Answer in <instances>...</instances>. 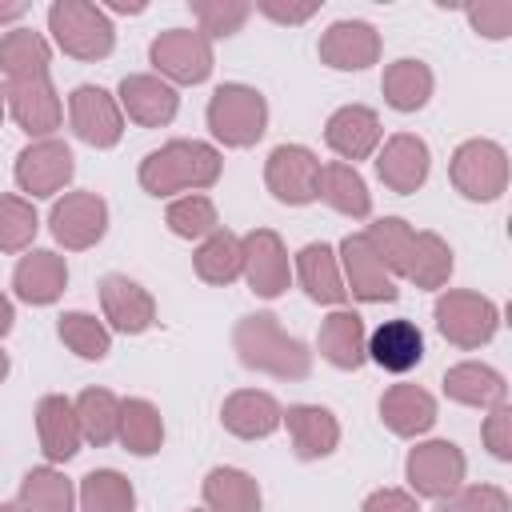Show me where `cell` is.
Here are the masks:
<instances>
[{"mask_svg":"<svg viewBox=\"0 0 512 512\" xmlns=\"http://www.w3.org/2000/svg\"><path fill=\"white\" fill-rule=\"evenodd\" d=\"M208 128L228 148H248L268 128V104L248 84H220L208 100Z\"/></svg>","mask_w":512,"mask_h":512,"instance_id":"277c9868","label":"cell"},{"mask_svg":"<svg viewBox=\"0 0 512 512\" xmlns=\"http://www.w3.org/2000/svg\"><path fill=\"white\" fill-rule=\"evenodd\" d=\"M296 276H300V288L308 292V300H316V304H344L348 300L336 252L328 244H304L296 252Z\"/></svg>","mask_w":512,"mask_h":512,"instance_id":"83f0119b","label":"cell"},{"mask_svg":"<svg viewBox=\"0 0 512 512\" xmlns=\"http://www.w3.org/2000/svg\"><path fill=\"white\" fill-rule=\"evenodd\" d=\"M12 320H16V312H12V300L0 292V336H8V332H12Z\"/></svg>","mask_w":512,"mask_h":512,"instance_id":"681fc988","label":"cell"},{"mask_svg":"<svg viewBox=\"0 0 512 512\" xmlns=\"http://www.w3.org/2000/svg\"><path fill=\"white\" fill-rule=\"evenodd\" d=\"M148 60L176 84H200L212 72V40L192 28H168L148 44Z\"/></svg>","mask_w":512,"mask_h":512,"instance_id":"ba28073f","label":"cell"},{"mask_svg":"<svg viewBox=\"0 0 512 512\" xmlns=\"http://www.w3.org/2000/svg\"><path fill=\"white\" fill-rule=\"evenodd\" d=\"M284 424H288V436L300 460H324L340 444V424L320 404H292L284 412Z\"/></svg>","mask_w":512,"mask_h":512,"instance_id":"603a6c76","label":"cell"},{"mask_svg":"<svg viewBox=\"0 0 512 512\" xmlns=\"http://www.w3.org/2000/svg\"><path fill=\"white\" fill-rule=\"evenodd\" d=\"M68 284V264L60 252H48V248H36L28 252L16 272H12V288L24 304H52Z\"/></svg>","mask_w":512,"mask_h":512,"instance_id":"d4e9b609","label":"cell"},{"mask_svg":"<svg viewBox=\"0 0 512 512\" xmlns=\"http://www.w3.org/2000/svg\"><path fill=\"white\" fill-rule=\"evenodd\" d=\"M360 512H420V508H416V496H408L400 488H376L360 504Z\"/></svg>","mask_w":512,"mask_h":512,"instance_id":"7dc6e473","label":"cell"},{"mask_svg":"<svg viewBox=\"0 0 512 512\" xmlns=\"http://www.w3.org/2000/svg\"><path fill=\"white\" fill-rule=\"evenodd\" d=\"M220 176V152L204 140H168L140 160V188L152 196H172L188 188H208Z\"/></svg>","mask_w":512,"mask_h":512,"instance_id":"7a4b0ae2","label":"cell"},{"mask_svg":"<svg viewBox=\"0 0 512 512\" xmlns=\"http://www.w3.org/2000/svg\"><path fill=\"white\" fill-rule=\"evenodd\" d=\"M76 420H80V436L88 444H108L116 440V428H120V400L108 392V388H84L76 396Z\"/></svg>","mask_w":512,"mask_h":512,"instance_id":"d590c367","label":"cell"},{"mask_svg":"<svg viewBox=\"0 0 512 512\" xmlns=\"http://www.w3.org/2000/svg\"><path fill=\"white\" fill-rule=\"evenodd\" d=\"M428 168H432L428 144H424L420 136H412V132H396V136L380 148V156H376L380 180H384L392 192H400V196L416 192V188L428 180Z\"/></svg>","mask_w":512,"mask_h":512,"instance_id":"ac0fdd59","label":"cell"},{"mask_svg":"<svg viewBox=\"0 0 512 512\" xmlns=\"http://www.w3.org/2000/svg\"><path fill=\"white\" fill-rule=\"evenodd\" d=\"M120 444L132 456H152L164 444V420L156 412V404L148 400H120V428H116Z\"/></svg>","mask_w":512,"mask_h":512,"instance_id":"e575fe53","label":"cell"},{"mask_svg":"<svg viewBox=\"0 0 512 512\" xmlns=\"http://www.w3.org/2000/svg\"><path fill=\"white\" fill-rule=\"evenodd\" d=\"M464 472H468V460H464V452L452 440L416 444L408 452V460H404V476H408L412 492L416 496H428V500L452 496L464 484Z\"/></svg>","mask_w":512,"mask_h":512,"instance_id":"52a82bcc","label":"cell"},{"mask_svg":"<svg viewBox=\"0 0 512 512\" xmlns=\"http://www.w3.org/2000/svg\"><path fill=\"white\" fill-rule=\"evenodd\" d=\"M24 12H28V4H0V20H16Z\"/></svg>","mask_w":512,"mask_h":512,"instance_id":"f907efd6","label":"cell"},{"mask_svg":"<svg viewBox=\"0 0 512 512\" xmlns=\"http://www.w3.org/2000/svg\"><path fill=\"white\" fill-rule=\"evenodd\" d=\"M8 376V352H0V380Z\"/></svg>","mask_w":512,"mask_h":512,"instance_id":"db71d44e","label":"cell"},{"mask_svg":"<svg viewBox=\"0 0 512 512\" xmlns=\"http://www.w3.org/2000/svg\"><path fill=\"white\" fill-rule=\"evenodd\" d=\"M164 220H168V228H172L176 236H184V240H200V236H212V232L220 228L216 204H212L208 196H180V200H172Z\"/></svg>","mask_w":512,"mask_h":512,"instance_id":"60d3db41","label":"cell"},{"mask_svg":"<svg viewBox=\"0 0 512 512\" xmlns=\"http://www.w3.org/2000/svg\"><path fill=\"white\" fill-rule=\"evenodd\" d=\"M364 320L356 316V312H348V308H340V312H332L324 324H320V336H316V344H320V356L328 360V364H336V368H344V372H356L368 356H364Z\"/></svg>","mask_w":512,"mask_h":512,"instance_id":"f546056e","label":"cell"},{"mask_svg":"<svg viewBox=\"0 0 512 512\" xmlns=\"http://www.w3.org/2000/svg\"><path fill=\"white\" fill-rule=\"evenodd\" d=\"M220 420H224V428H228L232 436H240V440H264V436H272V432L280 428L284 408H280L268 392L240 388V392H232V396L224 400Z\"/></svg>","mask_w":512,"mask_h":512,"instance_id":"44dd1931","label":"cell"},{"mask_svg":"<svg viewBox=\"0 0 512 512\" xmlns=\"http://www.w3.org/2000/svg\"><path fill=\"white\" fill-rule=\"evenodd\" d=\"M120 108L144 124V128H160L176 116L180 108V96L172 84H164L160 76H148V72H136V76H124L120 80Z\"/></svg>","mask_w":512,"mask_h":512,"instance_id":"ffe728a7","label":"cell"},{"mask_svg":"<svg viewBox=\"0 0 512 512\" xmlns=\"http://www.w3.org/2000/svg\"><path fill=\"white\" fill-rule=\"evenodd\" d=\"M36 208L20 196H0V252H24L36 240Z\"/></svg>","mask_w":512,"mask_h":512,"instance_id":"b9f144b4","label":"cell"},{"mask_svg":"<svg viewBox=\"0 0 512 512\" xmlns=\"http://www.w3.org/2000/svg\"><path fill=\"white\" fill-rule=\"evenodd\" d=\"M436 512H508V496L496 484H468L444 496Z\"/></svg>","mask_w":512,"mask_h":512,"instance_id":"ee69618b","label":"cell"},{"mask_svg":"<svg viewBox=\"0 0 512 512\" xmlns=\"http://www.w3.org/2000/svg\"><path fill=\"white\" fill-rule=\"evenodd\" d=\"M380 420L396 436H420L436 424V400L416 384H392L380 396Z\"/></svg>","mask_w":512,"mask_h":512,"instance_id":"484cf974","label":"cell"},{"mask_svg":"<svg viewBox=\"0 0 512 512\" xmlns=\"http://www.w3.org/2000/svg\"><path fill=\"white\" fill-rule=\"evenodd\" d=\"M436 328L448 344L456 348H480L496 336L500 328V308L480 296V292H468V288H448L440 300H436Z\"/></svg>","mask_w":512,"mask_h":512,"instance_id":"5b68a950","label":"cell"},{"mask_svg":"<svg viewBox=\"0 0 512 512\" xmlns=\"http://www.w3.org/2000/svg\"><path fill=\"white\" fill-rule=\"evenodd\" d=\"M0 512H28V508H24L20 500H16V504H0Z\"/></svg>","mask_w":512,"mask_h":512,"instance_id":"f5cc1de1","label":"cell"},{"mask_svg":"<svg viewBox=\"0 0 512 512\" xmlns=\"http://www.w3.org/2000/svg\"><path fill=\"white\" fill-rule=\"evenodd\" d=\"M80 508L84 512H136V492L128 476L112 468H96L80 480Z\"/></svg>","mask_w":512,"mask_h":512,"instance_id":"74e56055","label":"cell"},{"mask_svg":"<svg viewBox=\"0 0 512 512\" xmlns=\"http://www.w3.org/2000/svg\"><path fill=\"white\" fill-rule=\"evenodd\" d=\"M192 268L204 284H232L240 276V240L224 228H216L212 236H204V244L192 256Z\"/></svg>","mask_w":512,"mask_h":512,"instance_id":"8d00e7d4","label":"cell"},{"mask_svg":"<svg viewBox=\"0 0 512 512\" xmlns=\"http://www.w3.org/2000/svg\"><path fill=\"white\" fill-rule=\"evenodd\" d=\"M76 164H72V148L64 140H32L20 156H16V184L28 196H56L68 180H72Z\"/></svg>","mask_w":512,"mask_h":512,"instance_id":"8fae6325","label":"cell"},{"mask_svg":"<svg viewBox=\"0 0 512 512\" xmlns=\"http://www.w3.org/2000/svg\"><path fill=\"white\" fill-rule=\"evenodd\" d=\"M380 88H384V100H388L396 112H416V108H424L428 96H432V68H428L424 60H412V56L392 60V64L384 68Z\"/></svg>","mask_w":512,"mask_h":512,"instance_id":"1f68e13d","label":"cell"},{"mask_svg":"<svg viewBox=\"0 0 512 512\" xmlns=\"http://www.w3.org/2000/svg\"><path fill=\"white\" fill-rule=\"evenodd\" d=\"M192 512H200V508H192Z\"/></svg>","mask_w":512,"mask_h":512,"instance_id":"9f6ffc18","label":"cell"},{"mask_svg":"<svg viewBox=\"0 0 512 512\" xmlns=\"http://www.w3.org/2000/svg\"><path fill=\"white\" fill-rule=\"evenodd\" d=\"M0 120H4V88H0Z\"/></svg>","mask_w":512,"mask_h":512,"instance_id":"11a10c76","label":"cell"},{"mask_svg":"<svg viewBox=\"0 0 512 512\" xmlns=\"http://www.w3.org/2000/svg\"><path fill=\"white\" fill-rule=\"evenodd\" d=\"M48 28L72 60H104L116 44L108 12L88 0H56L48 8Z\"/></svg>","mask_w":512,"mask_h":512,"instance_id":"3957f363","label":"cell"},{"mask_svg":"<svg viewBox=\"0 0 512 512\" xmlns=\"http://www.w3.org/2000/svg\"><path fill=\"white\" fill-rule=\"evenodd\" d=\"M192 12L200 20V32L212 40V36L240 32V24L248 20L252 4H244V0H192Z\"/></svg>","mask_w":512,"mask_h":512,"instance_id":"7bdbcfd3","label":"cell"},{"mask_svg":"<svg viewBox=\"0 0 512 512\" xmlns=\"http://www.w3.org/2000/svg\"><path fill=\"white\" fill-rule=\"evenodd\" d=\"M448 176L468 200H496L508 188V152L496 140H464L452 152Z\"/></svg>","mask_w":512,"mask_h":512,"instance_id":"8992f818","label":"cell"},{"mask_svg":"<svg viewBox=\"0 0 512 512\" xmlns=\"http://www.w3.org/2000/svg\"><path fill=\"white\" fill-rule=\"evenodd\" d=\"M72 480L56 468H32L20 480V504L28 512H72Z\"/></svg>","mask_w":512,"mask_h":512,"instance_id":"f35d334b","label":"cell"},{"mask_svg":"<svg viewBox=\"0 0 512 512\" xmlns=\"http://www.w3.org/2000/svg\"><path fill=\"white\" fill-rule=\"evenodd\" d=\"M4 104L12 108L16 124L28 136H48L64 120V108H60V96H56L48 72L44 76H28V80H8L4 84Z\"/></svg>","mask_w":512,"mask_h":512,"instance_id":"5bb4252c","label":"cell"},{"mask_svg":"<svg viewBox=\"0 0 512 512\" xmlns=\"http://www.w3.org/2000/svg\"><path fill=\"white\" fill-rule=\"evenodd\" d=\"M48 228H52V236H56L64 248H72V252L92 248V244L104 236V228H108V204H104L96 192H68L64 200L52 204Z\"/></svg>","mask_w":512,"mask_h":512,"instance_id":"4fadbf2b","label":"cell"},{"mask_svg":"<svg viewBox=\"0 0 512 512\" xmlns=\"http://www.w3.org/2000/svg\"><path fill=\"white\" fill-rule=\"evenodd\" d=\"M232 348L240 356L244 368L252 372H268L276 380H304L312 372V352L304 348V340L288 336L272 312H256L236 320L232 328Z\"/></svg>","mask_w":512,"mask_h":512,"instance_id":"6da1fadb","label":"cell"},{"mask_svg":"<svg viewBox=\"0 0 512 512\" xmlns=\"http://www.w3.org/2000/svg\"><path fill=\"white\" fill-rule=\"evenodd\" d=\"M68 120H72V132L92 148H112L124 136L120 104L96 84H80L68 96Z\"/></svg>","mask_w":512,"mask_h":512,"instance_id":"7c38bea8","label":"cell"},{"mask_svg":"<svg viewBox=\"0 0 512 512\" xmlns=\"http://www.w3.org/2000/svg\"><path fill=\"white\" fill-rule=\"evenodd\" d=\"M208 512H260V484L240 468H212L204 476Z\"/></svg>","mask_w":512,"mask_h":512,"instance_id":"836d02e7","label":"cell"},{"mask_svg":"<svg viewBox=\"0 0 512 512\" xmlns=\"http://www.w3.org/2000/svg\"><path fill=\"white\" fill-rule=\"evenodd\" d=\"M100 308H104V320L116 328V332H148L156 324V300L128 276L120 272H108L100 280Z\"/></svg>","mask_w":512,"mask_h":512,"instance_id":"e0dca14e","label":"cell"},{"mask_svg":"<svg viewBox=\"0 0 512 512\" xmlns=\"http://www.w3.org/2000/svg\"><path fill=\"white\" fill-rule=\"evenodd\" d=\"M488 452L496 460H512V408L508 404H492L488 416H484V428H480Z\"/></svg>","mask_w":512,"mask_h":512,"instance_id":"bcb514c9","label":"cell"},{"mask_svg":"<svg viewBox=\"0 0 512 512\" xmlns=\"http://www.w3.org/2000/svg\"><path fill=\"white\" fill-rule=\"evenodd\" d=\"M320 180V160L304 144H276L264 164V184L280 204H312Z\"/></svg>","mask_w":512,"mask_h":512,"instance_id":"9c48e42d","label":"cell"},{"mask_svg":"<svg viewBox=\"0 0 512 512\" xmlns=\"http://www.w3.org/2000/svg\"><path fill=\"white\" fill-rule=\"evenodd\" d=\"M444 392L456 400V404H472V408H492V404H504V376L488 364H476V360H464V364H452L444 372Z\"/></svg>","mask_w":512,"mask_h":512,"instance_id":"4dcf8cb0","label":"cell"},{"mask_svg":"<svg viewBox=\"0 0 512 512\" xmlns=\"http://www.w3.org/2000/svg\"><path fill=\"white\" fill-rule=\"evenodd\" d=\"M340 256H344V272H348V292L364 304H384L396 300V280L384 268V260L376 256V248L368 244L364 232L344 236L340 240Z\"/></svg>","mask_w":512,"mask_h":512,"instance_id":"2e32d148","label":"cell"},{"mask_svg":"<svg viewBox=\"0 0 512 512\" xmlns=\"http://www.w3.org/2000/svg\"><path fill=\"white\" fill-rule=\"evenodd\" d=\"M316 196H320L328 208H336V212H344V216H352V220H364V216L372 212V196H368L364 176H360L352 164H344V160L320 164Z\"/></svg>","mask_w":512,"mask_h":512,"instance_id":"f1b7e54d","label":"cell"},{"mask_svg":"<svg viewBox=\"0 0 512 512\" xmlns=\"http://www.w3.org/2000/svg\"><path fill=\"white\" fill-rule=\"evenodd\" d=\"M468 24L488 36V40H504L512 32V4L508 0H480V4H468Z\"/></svg>","mask_w":512,"mask_h":512,"instance_id":"f6af8a7d","label":"cell"},{"mask_svg":"<svg viewBox=\"0 0 512 512\" xmlns=\"http://www.w3.org/2000/svg\"><path fill=\"white\" fill-rule=\"evenodd\" d=\"M396 276L412 280L416 288H440L452 276V248L436 232H416L412 228V236H408V244L400 252Z\"/></svg>","mask_w":512,"mask_h":512,"instance_id":"cb8c5ba5","label":"cell"},{"mask_svg":"<svg viewBox=\"0 0 512 512\" xmlns=\"http://www.w3.org/2000/svg\"><path fill=\"white\" fill-rule=\"evenodd\" d=\"M324 140H328V148L336 156L356 164V160L376 152V144H380V116L372 108H364V104H344V108H336L328 116Z\"/></svg>","mask_w":512,"mask_h":512,"instance_id":"d6986e66","label":"cell"},{"mask_svg":"<svg viewBox=\"0 0 512 512\" xmlns=\"http://www.w3.org/2000/svg\"><path fill=\"white\" fill-rule=\"evenodd\" d=\"M56 332H60V340H64L80 360H104L108 348H112L108 328H104L96 316H88V312H64L60 324H56Z\"/></svg>","mask_w":512,"mask_h":512,"instance_id":"ab89813d","label":"cell"},{"mask_svg":"<svg viewBox=\"0 0 512 512\" xmlns=\"http://www.w3.org/2000/svg\"><path fill=\"white\" fill-rule=\"evenodd\" d=\"M36 436H40V448H44L48 460H72L80 452V440H84L72 400L44 396L36 404Z\"/></svg>","mask_w":512,"mask_h":512,"instance_id":"4316f807","label":"cell"},{"mask_svg":"<svg viewBox=\"0 0 512 512\" xmlns=\"http://www.w3.org/2000/svg\"><path fill=\"white\" fill-rule=\"evenodd\" d=\"M240 276L264 300H276L288 288V252L272 228H256L240 240Z\"/></svg>","mask_w":512,"mask_h":512,"instance_id":"30bf717a","label":"cell"},{"mask_svg":"<svg viewBox=\"0 0 512 512\" xmlns=\"http://www.w3.org/2000/svg\"><path fill=\"white\" fill-rule=\"evenodd\" d=\"M316 52L336 72H360L380 60V32L368 20H336L320 36Z\"/></svg>","mask_w":512,"mask_h":512,"instance_id":"9a60e30c","label":"cell"},{"mask_svg":"<svg viewBox=\"0 0 512 512\" xmlns=\"http://www.w3.org/2000/svg\"><path fill=\"white\" fill-rule=\"evenodd\" d=\"M260 12L268 20H280V24H304L320 12V4H276V0H260Z\"/></svg>","mask_w":512,"mask_h":512,"instance_id":"c3c4849f","label":"cell"},{"mask_svg":"<svg viewBox=\"0 0 512 512\" xmlns=\"http://www.w3.org/2000/svg\"><path fill=\"white\" fill-rule=\"evenodd\" d=\"M108 8H112V12H144V4H140V0H132V4H128V0H112Z\"/></svg>","mask_w":512,"mask_h":512,"instance_id":"816d5d0a","label":"cell"},{"mask_svg":"<svg viewBox=\"0 0 512 512\" xmlns=\"http://www.w3.org/2000/svg\"><path fill=\"white\" fill-rule=\"evenodd\" d=\"M364 356H372L384 372H412L424 360V336L412 320H384L368 340H364Z\"/></svg>","mask_w":512,"mask_h":512,"instance_id":"7402d4cb","label":"cell"},{"mask_svg":"<svg viewBox=\"0 0 512 512\" xmlns=\"http://www.w3.org/2000/svg\"><path fill=\"white\" fill-rule=\"evenodd\" d=\"M48 40L32 28H12L0 36V72L8 80H28V76H44L48 72Z\"/></svg>","mask_w":512,"mask_h":512,"instance_id":"d6a6232c","label":"cell"}]
</instances>
